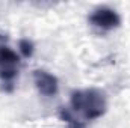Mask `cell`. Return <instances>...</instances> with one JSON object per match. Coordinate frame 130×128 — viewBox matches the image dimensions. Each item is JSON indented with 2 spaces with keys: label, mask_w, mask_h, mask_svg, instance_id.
<instances>
[{
  "label": "cell",
  "mask_w": 130,
  "mask_h": 128,
  "mask_svg": "<svg viewBox=\"0 0 130 128\" xmlns=\"http://www.w3.org/2000/svg\"><path fill=\"white\" fill-rule=\"evenodd\" d=\"M70 104L71 110L82 115L86 121H94L106 113V96L98 89H77L71 92Z\"/></svg>",
  "instance_id": "cell-1"
},
{
  "label": "cell",
  "mask_w": 130,
  "mask_h": 128,
  "mask_svg": "<svg viewBox=\"0 0 130 128\" xmlns=\"http://www.w3.org/2000/svg\"><path fill=\"white\" fill-rule=\"evenodd\" d=\"M5 41L6 38L0 36V83L5 92H12L20 71V57L5 44Z\"/></svg>",
  "instance_id": "cell-2"
},
{
  "label": "cell",
  "mask_w": 130,
  "mask_h": 128,
  "mask_svg": "<svg viewBox=\"0 0 130 128\" xmlns=\"http://www.w3.org/2000/svg\"><path fill=\"white\" fill-rule=\"evenodd\" d=\"M88 21L92 27L100 29V30H112V29L120 27V24H121L120 15L113 9L106 8V6L94 9L92 14L89 15Z\"/></svg>",
  "instance_id": "cell-3"
},
{
  "label": "cell",
  "mask_w": 130,
  "mask_h": 128,
  "mask_svg": "<svg viewBox=\"0 0 130 128\" xmlns=\"http://www.w3.org/2000/svg\"><path fill=\"white\" fill-rule=\"evenodd\" d=\"M33 83H35L38 92L42 96L50 98V96H55L58 94V89H59L58 78L44 69H35L33 71Z\"/></svg>",
  "instance_id": "cell-4"
},
{
  "label": "cell",
  "mask_w": 130,
  "mask_h": 128,
  "mask_svg": "<svg viewBox=\"0 0 130 128\" xmlns=\"http://www.w3.org/2000/svg\"><path fill=\"white\" fill-rule=\"evenodd\" d=\"M59 118L68 125V128H86L85 122L77 118V115L68 109V107H61L59 109Z\"/></svg>",
  "instance_id": "cell-5"
},
{
  "label": "cell",
  "mask_w": 130,
  "mask_h": 128,
  "mask_svg": "<svg viewBox=\"0 0 130 128\" xmlns=\"http://www.w3.org/2000/svg\"><path fill=\"white\" fill-rule=\"evenodd\" d=\"M18 47H20V51H21V54L24 56V57H30L33 54V44L32 41H29V39H21L20 42H18Z\"/></svg>",
  "instance_id": "cell-6"
}]
</instances>
